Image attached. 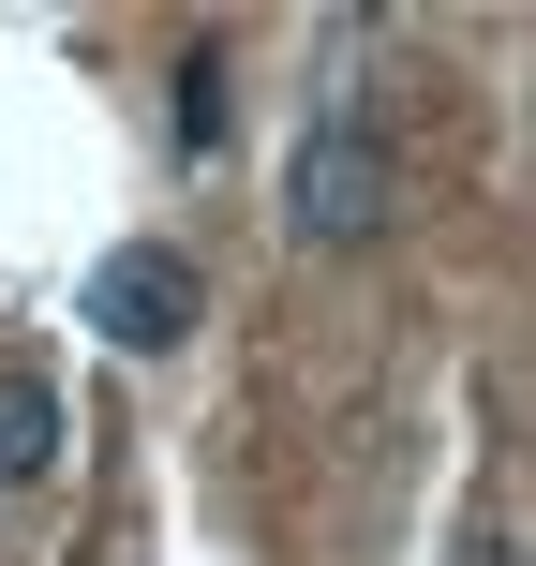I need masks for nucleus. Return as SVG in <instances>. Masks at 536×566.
<instances>
[{"mask_svg":"<svg viewBox=\"0 0 536 566\" xmlns=\"http://www.w3.org/2000/svg\"><path fill=\"white\" fill-rule=\"evenodd\" d=\"M45 462H60V388L45 373H0V492L45 478Z\"/></svg>","mask_w":536,"mask_h":566,"instance_id":"7ed1b4c3","label":"nucleus"},{"mask_svg":"<svg viewBox=\"0 0 536 566\" xmlns=\"http://www.w3.org/2000/svg\"><path fill=\"white\" fill-rule=\"evenodd\" d=\"M283 224L298 239H372L388 224V135L372 119H313L298 165H283Z\"/></svg>","mask_w":536,"mask_h":566,"instance_id":"f257e3e1","label":"nucleus"},{"mask_svg":"<svg viewBox=\"0 0 536 566\" xmlns=\"http://www.w3.org/2000/svg\"><path fill=\"white\" fill-rule=\"evenodd\" d=\"M90 328H105L119 358H165V343H195V254H165V239H119V254L90 269Z\"/></svg>","mask_w":536,"mask_h":566,"instance_id":"f03ea898","label":"nucleus"},{"mask_svg":"<svg viewBox=\"0 0 536 566\" xmlns=\"http://www.w3.org/2000/svg\"><path fill=\"white\" fill-rule=\"evenodd\" d=\"M224 119H239V105H224V60L195 45V60H179V105H165V135H179V149L209 165V149H224Z\"/></svg>","mask_w":536,"mask_h":566,"instance_id":"20e7f679","label":"nucleus"}]
</instances>
